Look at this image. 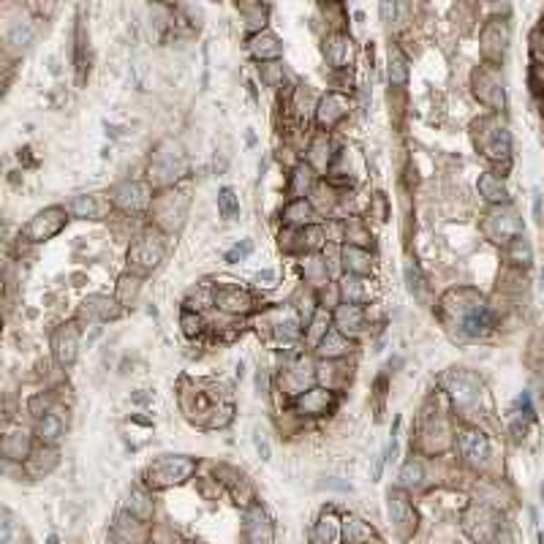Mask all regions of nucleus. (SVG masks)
Listing matches in <instances>:
<instances>
[{"instance_id": "5701e85b", "label": "nucleus", "mask_w": 544, "mask_h": 544, "mask_svg": "<svg viewBox=\"0 0 544 544\" xmlns=\"http://www.w3.org/2000/svg\"><path fill=\"white\" fill-rule=\"evenodd\" d=\"M337 539V523H335V517H324L316 528V542L318 544H332Z\"/></svg>"}, {"instance_id": "f03ea898", "label": "nucleus", "mask_w": 544, "mask_h": 544, "mask_svg": "<svg viewBox=\"0 0 544 544\" xmlns=\"http://www.w3.org/2000/svg\"><path fill=\"white\" fill-rule=\"evenodd\" d=\"M66 226V210L63 207H50V210L38 212L33 221L25 228V237L30 243H44L54 234H60V228Z\"/></svg>"}, {"instance_id": "a211bd4d", "label": "nucleus", "mask_w": 544, "mask_h": 544, "mask_svg": "<svg viewBox=\"0 0 544 544\" xmlns=\"http://www.w3.org/2000/svg\"><path fill=\"white\" fill-rule=\"evenodd\" d=\"M63 436V422L57 414H44V419L38 422V439L47 441V444H52Z\"/></svg>"}, {"instance_id": "c85d7f7f", "label": "nucleus", "mask_w": 544, "mask_h": 544, "mask_svg": "<svg viewBox=\"0 0 544 544\" xmlns=\"http://www.w3.org/2000/svg\"><path fill=\"white\" fill-rule=\"evenodd\" d=\"M248 253H250V243H243V245H237V248H231L226 253V262H237V259H245Z\"/></svg>"}, {"instance_id": "1a4fd4ad", "label": "nucleus", "mask_w": 544, "mask_h": 544, "mask_svg": "<svg viewBox=\"0 0 544 544\" xmlns=\"http://www.w3.org/2000/svg\"><path fill=\"white\" fill-rule=\"evenodd\" d=\"M193 468L191 460H180V457H169V460H161L156 468H150V479L156 476L158 485H166V482H180L183 476L188 474Z\"/></svg>"}, {"instance_id": "0eeeda50", "label": "nucleus", "mask_w": 544, "mask_h": 544, "mask_svg": "<svg viewBox=\"0 0 544 544\" xmlns=\"http://www.w3.org/2000/svg\"><path fill=\"white\" fill-rule=\"evenodd\" d=\"M52 346H54V357L60 365H71L76 359V349H79V332L74 324H66L60 327L52 337Z\"/></svg>"}, {"instance_id": "aec40b11", "label": "nucleus", "mask_w": 544, "mask_h": 544, "mask_svg": "<svg viewBox=\"0 0 544 544\" xmlns=\"http://www.w3.org/2000/svg\"><path fill=\"white\" fill-rule=\"evenodd\" d=\"M343 259H346V267L352 270L354 275H365L370 270V256L362 248H346V250H343Z\"/></svg>"}, {"instance_id": "f8f14e48", "label": "nucleus", "mask_w": 544, "mask_h": 544, "mask_svg": "<svg viewBox=\"0 0 544 544\" xmlns=\"http://www.w3.org/2000/svg\"><path fill=\"white\" fill-rule=\"evenodd\" d=\"M324 52H327V57H330V63H332L335 69H343V66L352 60V52H354L352 38H349V35H343V33H335L332 38L327 41Z\"/></svg>"}, {"instance_id": "393cba45", "label": "nucleus", "mask_w": 544, "mask_h": 544, "mask_svg": "<svg viewBox=\"0 0 544 544\" xmlns=\"http://www.w3.org/2000/svg\"><path fill=\"white\" fill-rule=\"evenodd\" d=\"M392 69H395V74H389V79H392V82H398V85L405 82V60L398 50H392V52H389V71Z\"/></svg>"}, {"instance_id": "6ab92c4d", "label": "nucleus", "mask_w": 544, "mask_h": 544, "mask_svg": "<svg viewBox=\"0 0 544 544\" xmlns=\"http://www.w3.org/2000/svg\"><path fill=\"white\" fill-rule=\"evenodd\" d=\"M286 221L289 224H297V226H308L311 224V218H313V212H311V204L305 202V199H294L289 207H286Z\"/></svg>"}, {"instance_id": "9d476101", "label": "nucleus", "mask_w": 544, "mask_h": 544, "mask_svg": "<svg viewBox=\"0 0 544 544\" xmlns=\"http://www.w3.org/2000/svg\"><path fill=\"white\" fill-rule=\"evenodd\" d=\"M332 392L330 389H308L302 392L297 400V408L302 414H311V417H318V414H327V408L332 405Z\"/></svg>"}, {"instance_id": "a878e982", "label": "nucleus", "mask_w": 544, "mask_h": 544, "mask_svg": "<svg viewBox=\"0 0 544 544\" xmlns=\"http://www.w3.org/2000/svg\"><path fill=\"white\" fill-rule=\"evenodd\" d=\"M308 185H311V169H305V166H299L297 172H294V183H291V193H294V196H305V191H308Z\"/></svg>"}, {"instance_id": "f257e3e1", "label": "nucleus", "mask_w": 544, "mask_h": 544, "mask_svg": "<svg viewBox=\"0 0 544 544\" xmlns=\"http://www.w3.org/2000/svg\"><path fill=\"white\" fill-rule=\"evenodd\" d=\"M476 144L482 147V153L492 161H501L509 156V134L507 125L498 120H482L476 125Z\"/></svg>"}, {"instance_id": "9b49d317", "label": "nucleus", "mask_w": 544, "mask_h": 544, "mask_svg": "<svg viewBox=\"0 0 544 544\" xmlns=\"http://www.w3.org/2000/svg\"><path fill=\"white\" fill-rule=\"evenodd\" d=\"M335 324H337V332L349 335V332H359L362 327H365V313H362V308L359 305H352V302H346V305H340L337 308V313H335Z\"/></svg>"}, {"instance_id": "39448f33", "label": "nucleus", "mask_w": 544, "mask_h": 544, "mask_svg": "<svg viewBox=\"0 0 544 544\" xmlns=\"http://www.w3.org/2000/svg\"><path fill=\"white\" fill-rule=\"evenodd\" d=\"M457 449L468 463H485L490 457V441L485 433H479L474 427H465L457 439Z\"/></svg>"}, {"instance_id": "ddd939ff", "label": "nucleus", "mask_w": 544, "mask_h": 544, "mask_svg": "<svg viewBox=\"0 0 544 544\" xmlns=\"http://www.w3.org/2000/svg\"><path fill=\"white\" fill-rule=\"evenodd\" d=\"M109 210V202L101 199V193H93V196H79L71 202V212L76 218H101Z\"/></svg>"}, {"instance_id": "4be33fe9", "label": "nucleus", "mask_w": 544, "mask_h": 544, "mask_svg": "<svg viewBox=\"0 0 544 544\" xmlns=\"http://www.w3.org/2000/svg\"><path fill=\"white\" fill-rule=\"evenodd\" d=\"M373 536V531H370L362 520H346V539L354 544H359V542H365V539H370Z\"/></svg>"}, {"instance_id": "412c9836", "label": "nucleus", "mask_w": 544, "mask_h": 544, "mask_svg": "<svg viewBox=\"0 0 544 544\" xmlns=\"http://www.w3.org/2000/svg\"><path fill=\"white\" fill-rule=\"evenodd\" d=\"M218 210H221V215L226 221H231L240 212V202H237V196H234L231 188H221V193H218Z\"/></svg>"}, {"instance_id": "dca6fc26", "label": "nucleus", "mask_w": 544, "mask_h": 544, "mask_svg": "<svg viewBox=\"0 0 544 544\" xmlns=\"http://www.w3.org/2000/svg\"><path fill=\"white\" fill-rule=\"evenodd\" d=\"M479 191H482V196H485L487 202H507V185L495 175L479 177Z\"/></svg>"}, {"instance_id": "bb28decb", "label": "nucleus", "mask_w": 544, "mask_h": 544, "mask_svg": "<svg viewBox=\"0 0 544 544\" xmlns=\"http://www.w3.org/2000/svg\"><path fill=\"white\" fill-rule=\"evenodd\" d=\"M400 479H403V485H419L422 465L419 463H414V460H408V463L403 465V471H400Z\"/></svg>"}, {"instance_id": "cd10ccee", "label": "nucleus", "mask_w": 544, "mask_h": 544, "mask_svg": "<svg viewBox=\"0 0 544 544\" xmlns=\"http://www.w3.org/2000/svg\"><path fill=\"white\" fill-rule=\"evenodd\" d=\"M183 327H185V335H196L202 330V321H199V316H193V313H183Z\"/></svg>"}, {"instance_id": "2eb2a0df", "label": "nucleus", "mask_w": 544, "mask_h": 544, "mask_svg": "<svg viewBox=\"0 0 544 544\" xmlns=\"http://www.w3.org/2000/svg\"><path fill=\"white\" fill-rule=\"evenodd\" d=\"M346 352H352V340H346V335L343 332L330 330V332L318 340V354H321V357L335 359V357H343Z\"/></svg>"}, {"instance_id": "20e7f679", "label": "nucleus", "mask_w": 544, "mask_h": 544, "mask_svg": "<svg viewBox=\"0 0 544 544\" xmlns=\"http://www.w3.org/2000/svg\"><path fill=\"white\" fill-rule=\"evenodd\" d=\"M485 228H487V234L495 243H514L517 237H523V221L511 210L487 215V226Z\"/></svg>"}, {"instance_id": "7ed1b4c3", "label": "nucleus", "mask_w": 544, "mask_h": 544, "mask_svg": "<svg viewBox=\"0 0 544 544\" xmlns=\"http://www.w3.org/2000/svg\"><path fill=\"white\" fill-rule=\"evenodd\" d=\"M163 240H161L158 234H141L139 240L131 245V250H128V259L137 264V267H141V270H153L156 264L163 259Z\"/></svg>"}, {"instance_id": "423d86ee", "label": "nucleus", "mask_w": 544, "mask_h": 544, "mask_svg": "<svg viewBox=\"0 0 544 544\" xmlns=\"http://www.w3.org/2000/svg\"><path fill=\"white\" fill-rule=\"evenodd\" d=\"M115 202L125 212H141L150 204V188L144 183H123L115 191Z\"/></svg>"}, {"instance_id": "f3484780", "label": "nucleus", "mask_w": 544, "mask_h": 544, "mask_svg": "<svg viewBox=\"0 0 544 544\" xmlns=\"http://www.w3.org/2000/svg\"><path fill=\"white\" fill-rule=\"evenodd\" d=\"M250 50L256 57H262V60H270V57H278L283 52L281 44H278V38L272 33H264L259 38H253V44H250Z\"/></svg>"}, {"instance_id": "6e6552de", "label": "nucleus", "mask_w": 544, "mask_h": 544, "mask_svg": "<svg viewBox=\"0 0 544 544\" xmlns=\"http://www.w3.org/2000/svg\"><path fill=\"white\" fill-rule=\"evenodd\" d=\"M215 305L221 311H228V313H243L250 308V297L240 286H218L215 289Z\"/></svg>"}, {"instance_id": "4468645a", "label": "nucleus", "mask_w": 544, "mask_h": 544, "mask_svg": "<svg viewBox=\"0 0 544 544\" xmlns=\"http://www.w3.org/2000/svg\"><path fill=\"white\" fill-rule=\"evenodd\" d=\"M349 112V104H346V98L340 96V93H330L324 101H321V109H318V123L321 125H335L343 115Z\"/></svg>"}, {"instance_id": "b1692460", "label": "nucleus", "mask_w": 544, "mask_h": 544, "mask_svg": "<svg viewBox=\"0 0 544 544\" xmlns=\"http://www.w3.org/2000/svg\"><path fill=\"white\" fill-rule=\"evenodd\" d=\"M362 278H346V283H343V294H346V299L352 302V305H359L362 299H365V289H362Z\"/></svg>"}]
</instances>
